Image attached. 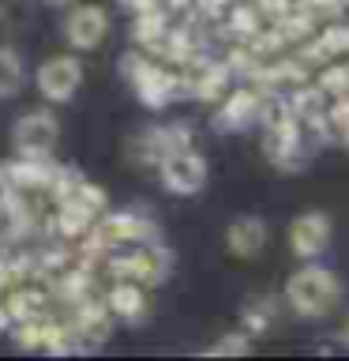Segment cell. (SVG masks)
<instances>
[{"instance_id":"cell-1","label":"cell","mask_w":349,"mask_h":361,"mask_svg":"<svg viewBox=\"0 0 349 361\" xmlns=\"http://www.w3.org/2000/svg\"><path fill=\"white\" fill-rule=\"evenodd\" d=\"M286 301L304 320H323L342 301V282L326 267H300L286 279Z\"/></svg>"},{"instance_id":"cell-2","label":"cell","mask_w":349,"mask_h":361,"mask_svg":"<svg viewBox=\"0 0 349 361\" xmlns=\"http://www.w3.org/2000/svg\"><path fill=\"white\" fill-rule=\"evenodd\" d=\"M158 241V226L143 214H132V211H113V214H101L90 226V248H113V245H151Z\"/></svg>"},{"instance_id":"cell-3","label":"cell","mask_w":349,"mask_h":361,"mask_svg":"<svg viewBox=\"0 0 349 361\" xmlns=\"http://www.w3.org/2000/svg\"><path fill=\"white\" fill-rule=\"evenodd\" d=\"M56 143H61V121H56L53 109L23 113L11 128V147L23 158H49Z\"/></svg>"},{"instance_id":"cell-4","label":"cell","mask_w":349,"mask_h":361,"mask_svg":"<svg viewBox=\"0 0 349 361\" xmlns=\"http://www.w3.org/2000/svg\"><path fill=\"white\" fill-rule=\"evenodd\" d=\"M158 177H162L165 192L173 196H196V192L207 185V158L191 147H180V151H169L162 162H158Z\"/></svg>"},{"instance_id":"cell-5","label":"cell","mask_w":349,"mask_h":361,"mask_svg":"<svg viewBox=\"0 0 349 361\" xmlns=\"http://www.w3.org/2000/svg\"><path fill=\"white\" fill-rule=\"evenodd\" d=\"M128 83L135 87V98H139L146 109H165L169 102L184 98L180 75H177V72H169V68H162L158 61H151V56H146L143 68L128 79Z\"/></svg>"},{"instance_id":"cell-6","label":"cell","mask_w":349,"mask_h":361,"mask_svg":"<svg viewBox=\"0 0 349 361\" xmlns=\"http://www.w3.org/2000/svg\"><path fill=\"white\" fill-rule=\"evenodd\" d=\"M188 72L180 75V87H184V98H196V102H222V94L229 90V64H218V61H203V56H191Z\"/></svg>"},{"instance_id":"cell-7","label":"cell","mask_w":349,"mask_h":361,"mask_svg":"<svg viewBox=\"0 0 349 361\" xmlns=\"http://www.w3.org/2000/svg\"><path fill=\"white\" fill-rule=\"evenodd\" d=\"M331 233H334L331 214H323V211L297 214V219L289 222V248H293V256L304 259V264L315 259V256H323L326 248H331Z\"/></svg>"},{"instance_id":"cell-8","label":"cell","mask_w":349,"mask_h":361,"mask_svg":"<svg viewBox=\"0 0 349 361\" xmlns=\"http://www.w3.org/2000/svg\"><path fill=\"white\" fill-rule=\"evenodd\" d=\"M180 147H191L188 124H158V128H146L128 151L139 166H158L169 151H180Z\"/></svg>"},{"instance_id":"cell-9","label":"cell","mask_w":349,"mask_h":361,"mask_svg":"<svg viewBox=\"0 0 349 361\" xmlns=\"http://www.w3.org/2000/svg\"><path fill=\"white\" fill-rule=\"evenodd\" d=\"M109 34V11L98 4H75L64 19V38L75 49H98Z\"/></svg>"},{"instance_id":"cell-10","label":"cell","mask_w":349,"mask_h":361,"mask_svg":"<svg viewBox=\"0 0 349 361\" xmlns=\"http://www.w3.org/2000/svg\"><path fill=\"white\" fill-rule=\"evenodd\" d=\"M259 102H263V90L255 83L252 87H236L229 94H222V106L214 113V132H241L259 117Z\"/></svg>"},{"instance_id":"cell-11","label":"cell","mask_w":349,"mask_h":361,"mask_svg":"<svg viewBox=\"0 0 349 361\" xmlns=\"http://www.w3.org/2000/svg\"><path fill=\"white\" fill-rule=\"evenodd\" d=\"M79 83H83V64H79L75 56H49V61L38 68V90H42V98H49V102L75 98Z\"/></svg>"},{"instance_id":"cell-12","label":"cell","mask_w":349,"mask_h":361,"mask_svg":"<svg viewBox=\"0 0 349 361\" xmlns=\"http://www.w3.org/2000/svg\"><path fill=\"white\" fill-rule=\"evenodd\" d=\"M267 237H270V230L259 214H241V219H233L229 230H225V248L241 259H252L267 248Z\"/></svg>"},{"instance_id":"cell-13","label":"cell","mask_w":349,"mask_h":361,"mask_svg":"<svg viewBox=\"0 0 349 361\" xmlns=\"http://www.w3.org/2000/svg\"><path fill=\"white\" fill-rule=\"evenodd\" d=\"M106 309L120 320H139L146 312V298H143V286L139 282H128V279H117L113 290L106 293Z\"/></svg>"},{"instance_id":"cell-14","label":"cell","mask_w":349,"mask_h":361,"mask_svg":"<svg viewBox=\"0 0 349 361\" xmlns=\"http://www.w3.org/2000/svg\"><path fill=\"white\" fill-rule=\"evenodd\" d=\"M94 219H98V211H90L83 200H75V196L56 200V233L61 237H87Z\"/></svg>"},{"instance_id":"cell-15","label":"cell","mask_w":349,"mask_h":361,"mask_svg":"<svg viewBox=\"0 0 349 361\" xmlns=\"http://www.w3.org/2000/svg\"><path fill=\"white\" fill-rule=\"evenodd\" d=\"M169 30V11L158 4V8H146V11H135V27H132V38L143 45V49H154L162 42V34Z\"/></svg>"},{"instance_id":"cell-16","label":"cell","mask_w":349,"mask_h":361,"mask_svg":"<svg viewBox=\"0 0 349 361\" xmlns=\"http://www.w3.org/2000/svg\"><path fill=\"white\" fill-rule=\"evenodd\" d=\"M4 309L11 316V324H23V320H38V316H45V293L34 290V286H19L8 293Z\"/></svg>"},{"instance_id":"cell-17","label":"cell","mask_w":349,"mask_h":361,"mask_svg":"<svg viewBox=\"0 0 349 361\" xmlns=\"http://www.w3.org/2000/svg\"><path fill=\"white\" fill-rule=\"evenodd\" d=\"M23 83H27V68H23V56L8 45H0V98L19 94Z\"/></svg>"},{"instance_id":"cell-18","label":"cell","mask_w":349,"mask_h":361,"mask_svg":"<svg viewBox=\"0 0 349 361\" xmlns=\"http://www.w3.org/2000/svg\"><path fill=\"white\" fill-rule=\"evenodd\" d=\"M225 27H229L241 42H248L259 27H263V16L255 11V4H252V8H248V4H233L229 16H225Z\"/></svg>"},{"instance_id":"cell-19","label":"cell","mask_w":349,"mask_h":361,"mask_svg":"<svg viewBox=\"0 0 349 361\" xmlns=\"http://www.w3.org/2000/svg\"><path fill=\"white\" fill-rule=\"evenodd\" d=\"M349 0H293V11H300L304 19H312L315 27L319 23H331L338 19V11H342Z\"/></svg>"},{"instance_id":"cell-20","label":"cell","mask_w":349,"mask_h":361,"mask_svg":"<svg viewBox=\"0 0 349 361\" xmlns=\"http://www.w3.org/2000/svg\"><path fill=\"white\" fill-rule=\"evenodd\" d=\"M315 83H319V90H323L326 98H342V94H349V64H338V61L326 64Z\"/></svg>"},{"instance_id":"cell-21","label":"cell","mask_w":349,"mask_h":361,"mask_svg":"<svg viewBox=\"0 0 349 361\" xmlns=\"http://www.w3.org/2000/svg\"><path fill=\"white\" fill-rule=\"evenodd\" d=\"M241 320H244V327H248L252 335L267 331V327H270V320H274V305H270L267 298H255V301H248L244 309H241Z\"/></svg>"},{"instance_id":"cell-22","label":"cell","mask_w":349,"mask_h":361,"mask_svg":"<svg viewBox=\"0 0 349 361\" xmlns=\"http://www.w3.org/2000/svg\"><path fill=\"white\" fill-rule=\"evenodd\" d=\"M207 354H218V357H225V354H248V331H241V335H225V338H218Z\"/></svg>"},{"instance_id":"cell-23","label":"cell","mask_w":349,"mask_h":361,"mask_svg":"<svg viewBox=\"0 0 349 361\" xmlns=\"http://www.w3.org/2000/svg\"><path fill=\"white\" fill-rule=\"evenodd\" d=\"M289 8H293V0H255V11H259L263 19H270V23L281 19Z\"/></svg>"},{"instance_id":"cell-24","label":"cell","mask_w":349,"mask_h":361,"mask_svg":"<svg viewBox=\"0 0 349 361\" xmlns=\"http://www.w3.org/2000/svg\"><path fill=\"white\" fill-rule=\"evenodd\" d=\"M117 4H120L124 11H132V16H135V11H146V8H158V4H162V0H117Z\"/></svg>"},{"instance_id":"cell-25","label":"cell","mask_w":349,"mask_h":361,"mask_svg":"<svg viewBox=\"0 0 349 361\" xmlns=\"http://www.w3.org/2000/svg\"><path fill=\"white\" fill-rule=\"evenodd\" d=\"M338 343H342V346H349V316H345V320H342V327H338Z\"/></svg>"},{"instance_id":"cell-26","label":"cell","mask_w":349,"mask_h":361,"mask_svg":"<svg viewBox=\"0 0 349 361\" xmlns=\"http://www.w3.org/2000/svg\"><path fill=\"white\" fill-rule=\"evenodd\" d=\"M165 4H169V8H173V11H184V8L191 4V0H165Z\"/></svg>"},{"instance_id":"cell-27","label":"cell","mask_w":349,"mask_h":361,"mask_svg":"<svg viewBox=\"0 0 349 361\" xmlns=\"http://www.w3.org/2000/svg\"><path fill=\"white\" fill-rule=\"evenodd\" d=\"M45 4H68V0H45Z\"/></svg>"}]
</instances>
